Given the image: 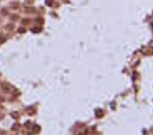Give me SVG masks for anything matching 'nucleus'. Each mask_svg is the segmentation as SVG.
<instances>
[{
  "label": "nucleus",
  "instance_id": "1",
  "mask_svg": "<svg viewBox=\"0 0 153 135\" xmlns=\"http://www.w3.org/2000/svg\"><path fill=\"white\" fill-rule=\"evenodd\" d=\"M2 88H4V91L7 92V93H12V92L14 91V87H13L12 85H10L8 82H4V84H2Z\"/></svg>",
  "mask_w": 153,
  "mask_h": 135
}]
</instances>
